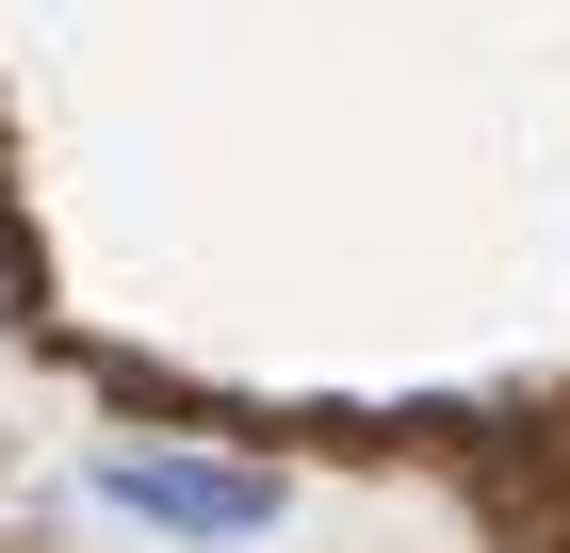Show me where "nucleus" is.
Here are the masks:
<instances>
[{"label":"nucleus","instance_id":"nucleus-1","mask_svg":"<svg viewBox=\"0 0 570 553\" xmlns=\"http://www.w3.org/2000/svg\"><path fill=\"white\" fill-rule=\"evenodd\" d=\"M98 488L131 521H164V537H277V505H294L262 456H115Z\"/></svg>","mask_w":570,"mask_h":553}]
</instances>
